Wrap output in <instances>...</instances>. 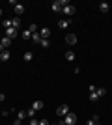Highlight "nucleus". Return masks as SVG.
Returning a JSON list of instances; mask_svg holds the SVG:
<instances>
[{
  "label": "nucleus",
  "mask_w": 112,
  "mask_h": 125,
  "mask_svg": "<svg viewBox=\"0 0 112 125\" xmlns=\"http://www.w3.org/2000/svg\"><path fill=\"white\" fill-rule=\"evenodd\" d=\"M65 43L75 45V43H77V36H75V34H67V36H65Z\"/></svg>",
  "instance_id": "nucleus-8"
},
{
  "label": "nucleus",
  "mask_w": 112,
  "mask_h": 125,
  "mask_svg": "<svg viewBox=\"0 0 112 125\" xmlns=\"http://www.w3.org/2000/svg\"><path fill=\"white\" fill-rule=\"evenodd\" d=\"M28 30L32 32V34H36V32H39V30H37V24H30V26H28Z\"/></svg>",
  "instance_id": "nucleus-23"
},
{
  "label": "nucleus",
  "mask_w": 112,
  "mask_h": 125,
  "mask_svg": "<svg viewBox=\"0 0 112 125\" xmlns=\"http://www.w3.org/2000/svg\"><path fill=\"white\" fill-rule=\"evenodd\" d=\"M13 10H15L17 17H19V15H22V13H24V6H22V4H19V2H17V4L13 6Z\"/></svg>",
  "instance_id": "nucleus-6"
},
{
  "label": "nucleus",
  "mask_w": 112,
  "mask_h": 125,
  "mask_svg": "<svg viewBox=\"0 0 112 125\" xmlns=\"http://www.w3.org/2000/svg\"><path fill=\"white\" fill-rule=\"evenodd\" d=\"M0 60H2V62L10 60V51H2V52H0Z\"/></svg>",
  "instance_id": "nucleus-14"
},
{
  "label": "nucleus",
  "mask_w": 112,
  "mask_h": 125,
  "mask_svg": "<svg viewBox=\"0 0 112 125\" xmlns=\"http://www.w3.org/2000/svg\"><path fill=\"white\" fill-rule=\"evenodd\" d=\"M22 58H24V62H32L34 54H32V52H30V51H28V52H24V56H22Z\"/></svg>",
  "instance_id": "nucleus-18"
},
{
  "label": "nucleus",
  "mask_w": 112,
  "mask_h": 125,
  "mask_svg": "<svg viewBox=\"0 0 112 125\" xmlns=\"http://www.w3.org/2000/svg\"><path fill=\"white\" fill-rule=\"evenodd\" d=\"M4 99H6V95H4V94H0V101H4Z\"/></svg>",
  "instance_id": "nucleus-29"
},
{
  "label": "nucleus",
  "mask_w": 112,
  "mask_h": 125,
  "mask_svg": "<svg viewBox=\"0 0 112 125\" xmlns=\"http://www.w3.org/2000/svg\"><path fill=\"white\" fill-rule=\"evenodd\" d=\"M51 10H52L54 13H58V11H62V10H64V6H62V2H60V0H56V2H52Z\"/></svg>",
  "instance_id": "nucleus-4"
},
{
  "label": "nucleus",
  "mask_w": 112,
  "mask_h": 125,
  "mask_svg": "<svg viewBox=\"0 0 112 125\" xmlns=\"http://www.w3.org/2000/svg\"><path fill=\"white\" fill-rule=\"evenodd\" d=\"M2 26H4L6 30H8V28H11V19H10V21H2Z\"/></svg>",
  "instance_id": "nucleus-24"
},
{
  "label": "nucleus",
  "mask_w": 112,
  "mask_h": 125,
  "mask_svg": "<svg viewBox=\"0 0 112 125\" xmlns=\"http://www.w3.org/2000/svg\"><path fill=\"white\" fill-rule=\"evenodd\" d=\"M13 125H22V121L21 120H15V121H13Z\"/></svg>",
  "instance_id": "nucleus-28"
},
{
  "label": "nucleus",
  "mask_w": 112,
  "mask_h": 125,
  "mask_svg": "<svg viewBox=\"0 0 112 125\" xmlns=\"http://www.w3.org/2000/svg\"><path fill=\"white\" fill-rule=\"evenodd\" d=\"M88 97H90V101H97V99H99V95H97L95 92H92V94L88 95Z\"/></svg>",
  "instance_id": "nucleus-21"
},
{
  "label": "nucleus",
  "mask_w": 112,
  "mask_h": 125,
  "mask_svg": "<svg viewBox=\"0 0 112 125\" xmlns=\"http://www.w3.org/2000/svg\"><path fill=\"white\" fill-rule=\"evenodd\" d=\"M39 45H41L43 49H49V45H51V43H49V39H41V43H39Z\"/></svg>",
  "instance_id": "nucleus-22"
},
{
  "label": "nucleus",
  "mask_w": 112,
  "mask_h": 125,
  "mask_svg": "<svg viewBox=\"0 0 112 125\" xmlns=\"http://www.w3.org/2000/svg\"><path fill=\"white\" fill-rule=\"evenodd\" d=\"M0 62H2V60H0Z\"/></svg>",
  "instance_id": "nucleus-32"
},
{
  "label": "nucleus",
  "mask_w": 112,
  "mask_h": 125,
  "mask_svg": "<svg viewBox=\"0 0 112 125\" xmlns=\"http://www.w3.org/2000/svg\"><path fill=\"white\" fill-rule=\"evenodd\" d=\"M69 22H71L69 19H65V21H60L58 26H60V28H67V26H69Z\"/></svg>",
  "instance_id": "nucleus-19"
},
{
  "label": "nucleus",
  "mask_w": 112,
  "mask_h": 125,
  "mask_svg": "<svg viewBox=\"0 0 112 125\" xmlns=\"http://www.w3.org/2000/svg\"><path fill=\"white\" fill-rule=\"evenodd\" d=\"M0 45H2L4 49H8V47L11 45V39H10V37H2V41H0Z\"/></svg>",
  "instance_id": "nucleus-12"
},
{
  "label": "nucleus",
  "mask_w": 112,
  "mask_h": 125,
  "mask_svg": "<svg viewBox=\"0 0 112 125\" xmlns=\"http://www.w3.org/2000/svg\"><path fill=\"white\" fill-rule=\"evenodd\" d=\"M11 26L19 30V28H21V17H13V19H11Z\"/></svg>",
  "instance_id": "nucleus-9"
},
{
  "label": "nucleus",
  "mask_w": 112,
  "mask_h": 125,
  "mask_svg": "<svg viewBox=\"0 0 112 125\" xmlns=\"http://www.w3.org/2000/svg\"><path fill=\"white\" fill-rule=\"evenodd\" d=\"M39 125H51V123H49L47 120H39Z\"/></svg>",
  "instance_id": "nucleus-27"
},
{
  "label": "nucleus",
  "mask_w": 112,
  "mask_h": 125,
  "mask_svg": "<svg viewBox=\"0 0 112 125\" xmlns=\"http://www.w3.org/2000/svg\"><path fill=\"white\" fill-rule=\"evenodd\" d=\"M32 41H34V43H37V45L41 43V36H39V32H36V34H32Z\"/></svg>",
  "instance_id": "nucleus-16"
},
{
  "label": "nucleus",
  "mask_w": 112,
  "mask_h": 125,
  "mask_svg": "<svg viewBox=\"0 0 112 125\" xmlns=\"http://www.w3.org/2000/svg\"><path fill=\"white\" fill-rule=\"evenodd\" d=\"M28 125H39V120H34V118H32V120H30V123H28Z\"/></svg>",
  "instance_id": "nucleus-26"
},
{
  "label": "nucleus",
  "mask_w": 112,
  "mask_h": 125,
  "mask_svg": "<svg viewBox=\"0 0 112 125\" xmlns=\"http://www.w3.org/2000/svg\"><path fill=\"white\" fill-rule=\"evenodd\" d=\"M21 37H22V39H32V32L26 28V30H22V32H21Z\"/></svg>",
  "instance_id": "nucleus-11"
},
{
  "label": "nucleus",
  "mask_w": 112,
  "mask_h": 125,
  "mask_svg": "<svg viewBox=\"0 0 112 125\" xmlns=\"http://www.w3.org/2000/svg\"><path fill=\"white\" fill-rule=\"evenodd\" d=\"M54 125H56V123H54Z\"/></svg>",
  "instance_id": "nucleus-33"
},
{
  "label": "nucleus",
  "mask_w": 112,
  "mask_h": 125,
  "mask_svg": "<svg viewBox=\"0 0 112 125\" xmlns=\"http://www.w3.org/2000/svg\"><path fill=\"white\" fill-rule=\"evenodd\" d=\"M32 108L36 110V112H37V110H41V108H43V101H34Z\"/></svg>",
  "instance_id": "nucleus-13"
},
{
  "label": "nucleus",
  "mask_w": 112,
  "mask_h": 125,
  "mask_svg": "<svg viewBox=\"0 0 112 125\" xmlns=\"http://www.w3.org/2000/svg\"><path fill=\"white\" fill-rule=\"evenodd\" d=\"M65 60H67V62H73V60H75V52L67 51V52H65Z\"/></svg>",
  "instance_id": "nucleus-15"
},
{
  "label": "nucleus",
  "mask_w": 112,
  "mask_h": 125,
  "mask_svg": "<svg viewBox=\"0 0 112 125\" xmlns=\"http://www.w3.org/2000/svg\"><path fill=\"white\" fill-rule=\"evenodd\" d=\"M62 11H64L65 15H69V17H71V15H75V11H77V8L69 4V6H65V8H64V10H62Z\"/></svg>",
  "instance_id": "nucleus-5"
},
{
  "label": "nucleus",
  "mask_w": 112,
  "mask_h": 125,
  "mask_svg": "<svg viewBox=\"0 0 112 125\" xmlns=\"http://www.w3.org/2000/svg\"><path fill=\"white\" fill-rule=\"evenodd\" d=\"M0 17H2V8H0Z\"/></svg>",
  "instance_id": "nucleus-31"
},
{
  "label": "nucleus",
  "mask_w": 112,
  "mask_h": 125,
  "mask_svg": "<svg viewBox=\"0 0 112 125\" xmlns=\"http://www.w3.org/2000/svg\"><path fill=\"white\" fill-rule=\"evenodd\" d=\"M99 10H101V13H107V11L110 10V4H108V2H101V4H99Z\"/></svg>",
  "instance_id": "nucleus-10"
},
{
  "label": "nucleus",
  "mask_w": 112,
  "mask_h": 125,
  "mask_svg": "<svg viewBox=\"0 0 112 125\" xmlns=\"http://www.w3.org/2000/svg\"><path fill=\"white\" fill-rule=\"evenodd\" d=\"M69 112H71V110H69V106H67V104H60L58 108H56V116H60V118H65Z\"/></svg>",
  "instance_id": "nucleus-2"
},
{
  "label": "nucleus",
  "mask_w": 112,
  "mask_h": 125,
  "mask_svg": "<svg viewBox=\"0 0 112 125\" xmlns=\"http://www.w3.org/2000/svg\"><path fill=\"white\" fill-rule=\"evenodd\" d=\"M17 36H19V30H17V28H13V26L6 30V37H10V39H13V37H17Z\"/></svg>",
  "instance_id": "nucleus-3"
},
{
  "label": "nucleus",
  "mask_w": 112,
  "mask_h": 125,
  "mask_svg": "<svg viewBox=\"0 0 112 125\" xmlns=\"http://www.w3.org/2000/svg\"><path fill=\"white\" fill-rule=\"evenodd\" d=\"M17 120H26V112H24V110H19V112H17Z\"/></svg>",
  "instance_id": "nucleus-17"
},
{
  "label": "nucleus",
  "mask_w": 112,
  "mask_h": 125,
  "mask_svg": "<svg viewBox=\"0 0 112 125\" xmlns=\"http://www.w3.org/2000/svg\"><path fill=\"white\" fill-rule=\"evenodd\" d=\"M75 123H77V114L69 112V114H67L64 120H62V123H60V125H75Z\"/></svg>",
  "instance_id": "nucleus-1"
},
{
  "label": "nucleus",
  "mask_w": 112,
  "mask_h": 125,
  "mask_svg": "<svg viewBox=\"0 0 112 125\" xmlns=\"http://www.w3.org/2000/svg\"><path fill=\"white\" fill-rule=\"evenodd\" d=\"M34 114H36V110H34V108L26 110V116H28V118H34Z\"/></svg>",
  "instance_id": "nucleus-25"
},
{
  "label": "nucleus",
  "mask_w": 112,
  "mask_h": 125,
  "mask_svg": "<svg viewBox=\"0 0 112 125\" xmlns=\"http://www.w3.org/2000/svg\"><path fill=\"white\" fill-rule=\"evenodd\" d=\"M95 94L99 95V97H103V95H107V90H105V88H97V90H95Z\"/></svg>",
  "instance_id": "nucleus-20"
},
{
  "label": "nucleus",
  "mask_w": 112,
  "mask_h": 125,
  "mask_svg": "<svg viewBox=\"0 0 112 125\" xmlns=\"http://www.w3.org/2000/svg\"><path fill=\"white\" fill-rule=\"evenodd\" d=\"M2 51H8V49H4V47H2V45H0V52H2Z\"/></svg>",
  "instance_id": "nucleus-30"
},
{
  "label": "nucleus",
  "mask_w": 112,
  "mask_h": 125,
  "mask_svg": "<svg viewBox=\"0 0 112 125\" xmlns=\"http://www.w3.org/2000/svg\"><path fill=\"white\" fill-rule=\"evenodd\" d=\"M39 36H41V39H49V37H51V30H49V28H41V30H39Z\"/></svg>",
  "instance_id": "nucleus-7"
}]
</instances>
